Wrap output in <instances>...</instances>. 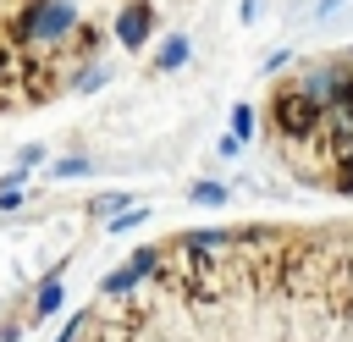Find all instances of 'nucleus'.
Segmentation results:
<instances>
[{"mask_svg":"<svg viewBox=\"0 0 353 342\" xmlns=\"http://www.w3.org/2000/svg\"><path fill=\"white\" fill-rule=\"evenodd\" d=\"M188 55H193V44H188L182 33H165V39L154 44V72H176Z\"/></svg>","mask_w":353,"mask_h":342,"instance_id":"nucleus-7","label":"nucleus"},{"mask_svg":"<svg viewBox=\"0 0 353 342\" xmlns=\"http://www.w3.org/2000/svg\"><path fill=\"white\" fill-rule=\"evenodd\" d=\"M298 83L320 99V110H342V105H353V55H342V61H314V66L298 72Z\"/></svg>","mask_w":353,"mask_h":342,"instance_id":"nucleus-3","label":"nucleus"},{"mask_svg":"<svg viewBox=\"0 0 353 342\" xmlns=\"http://www.w3.org/2000/svg\"><path fill=\"white\" fill-rule=\"evenodd\" d=\"M127 204H132L127 193H99V199H88V215H99V221H116Z\"/></svg>","mask_w":353,"mask_h":342,"instance_id":"nucleus-9","label":"nucleus"},{"mask_svg":"<svg viewBox=\"0 0 353 342\" xmlns=\"http://www.w3.org/2000/svg\"><path fill=\"white\" fill-rule=\"evenodd\" d=\"M61 303H66V281H61V265L33 287V320H50V314H61Z\"/></svg>","mask_w":353,"mask_h":342,"instance_id":"nucleus-6","label":"nucleus"},{"mask_svg":"<svg viewBox=\"0 0 353 342\" xmlns=\"http://www.w3.org/2000/svg\"><path fill=\"white\" fill-rule=\"evenodd\" d=\"M105 83H110V72H105V66H83V72L72 77V88H77V94H99Z\"/></svg>","mask_w":353,"mask_h":342,"instance_id":"nucleus-11","label":"nucleus"},{"mask_svg":"<svg viewBox=\"0 0 353 342\" xmlns=\"http://www.w3.org/2000/svg\"><path fill=\"white\" fill-rule=\"evenodd\" d=\"M237 17H243V22H254V17H259V0H243V6H237Z\"/></svg>","mask_w":353,"mask_h":342,"instance_id":"nucleus-18","label":"nucleus"},{"mask_svg":"<svg viewBox=\"0 0 353 342\" xmlns=\"http://www.w3.org/2000/svg\"><path fill=\"white\" fill-rule=\"evenodd\" d=\"M143 221H149V210H143V204H132V210H121V215H116V221H105V226H110V237H127V232H138Z\"/></svg>","mask_w":353,"mask_h":342,"instance_id":"nucleus-10","label":"nucleus"},{"mask_svg":"<svg viewBox=\"0 0 353 342\" xmlns=\"http://www.w3.org/2000/svg\"><path fill=\"white\" fill-rule=\"evenodd\" d=\"M254 127H259V121H254V105H232V138H243V143H248V138H254Z\"/></svg>","mask_w":353,"mask_h":342,"instance_id":"nucleus-13","label":"nucleus"},{"mask_svg":"<svg viewBox=\"0 0 353 342\" xmlns=\"http://www.w3.org/2000/svg\"><path fill=\"white\" fill-rule=\"evenodd\" d=\"M149 33H154V6H149V0H127V6H121V17H116V44L143 50V44H149Z\"/></svg>","mask_w":353,"mask_h":342,"instance_id":"nucleus-5","label":"nucleus"},{"mask_svg":"<svg viewBox=\"0 0 353 342\" xmlns=\"http://www.w3.org/2000/svg\"><path fill=\"white\" fill-rule=\"evenodd\" d=\"M77 33H83V17L72 0H22L6 22V39L17 50H72Z\"/></svg>","mask_w":353,"mask_h":342,"instance_id":"nucleus-1","label":"nucleus"},{"mask_svg":"<svg viewBox=\"0 0 353 342\" xmlns=\"http://www.w3.org/2000/svg\"><path fill=\"white\" fill-rule=\"evenodd\" d=\"M320 121H325V110H320V99L292 77V83H276V94H270V132L281 138V149L292 143V149H309L314 143V132H320Z\"/></svg>","mask_w":353,"mask_h":342,"instance_id":"nucleus-2","label":"nucleus"},{"mask_svg":"<svg viewBox=\"0 0 353 342\" xmlns=\"http://www.w3.org/2000/svg\"><path fill=\"white\" fill-rule=\"evenodd\" d=\"M88 171H94V160H88V154H61V160L50 165V177H55V182H66V177H88Z\"/></svg>","mask_w":353,"mask_h":342,"instance_id":"nucleus-8","label":"nucleus"},{"mask_svg":"<svg viewBox=\"0 0 353 342\" xmlns=\"http://www.w3.org/2000/svg\"><path fill=\"white\" fill-rule=\"evenodd\" d=\"M0 210H6V215L22 210V188H0Z\"/></svg>","mask_w":353,"mask_h":342,"instance_id":"nucleus-16","label":"nucleus"},{"mask_svg":"<svg viewBox=\"0 0 353 342\" xmlns=\"http://www.w3.org/2000/svg\"><path fill=\"white\" fill-rule=\"evenodd\" d=\"M39 160H44V143H22V154H17V165H22V171H33Z\"/></svg>","mask_w":353,"mask_h":342,"instance_id":"nucleus-15","label":"nucleus"},{"mask_svg":"<svg viewBox=\"0 0 353 342\" xmlns=\"http://www.w3.org/2000/svg\"><path fill=\"white\" fill-rule=\"evenodd\" d=\"M88 325H94V314H88V309H77V314L61 325V336H55V342H88Z\"/></svg>","mask_w":353,"mask_h":342,"instance_id":"nucleus-12","label":"nucleus"},{"mask_svg":"<svg viewBox=\"0 0 353 342\" xmlns=\"http://www.w3.org/2000/svg\"><path fill=\"white\" fill-rule=\"evenodd\" d=\"M160 265H165V248H154V243H149V248H138L127 265H116V270H105V276H99V298H105V303L132 298L143 281H154V276H160Z\"/></svg>","mask_w":353,"mask_h":342,"instance_id":"nucleus-4","label":"nucleus"},{"mask_svg":"<svg viewBox=\"0 0 353 342\" xmlns=\"http://www.w3.org/2000/svg\"><path fill=\"white\" fill-rule=\"evenodd\" d=\"M281 66H287V50H270V55L259 61V72H281Z\"/></svg>","mask_w":353,"mask_h":342,"instance_id":"nucleus-17","label":"nucleus"},{"mask_svg":"<svg viewBox=\"0 0 353 342\" xmlns=\"http://www.w3.org/2000/svg\"><path fill=\"white\" fill-rule=\"evenodd\" d=\"M193 204H226V182H193Z\"/></svg>","mask_w":353,"mask_h":342,"instance_id":"nucleus-14","label":"nucleus"}]
</instances>
